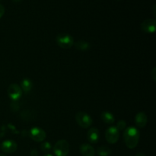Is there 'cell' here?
Returning <instances> with one entry per match:
<instances>
[{"mask_svg":"<svg viewBox=\"0 0 156 156\" xmlns=\"http://www.w3.org/2000/svg\"><path fill=\"white\" fill-rule=\"evenodd\" d=\"M140 131L135 126H129L124 129L123 138L126 146L129 149H134L138 145L140 141Z\"/></svg>","mask_w":156,"mask_h":156,"instance_id":"cell-1","label":"cell"},{"mask_svg":"<svg viewBox=\"0 0 156 156\" xmlns=\"http://www.w3.org/2000/svg\"><path fill=\"white\" fill-rule=\"evenodd\" d=\"M56 42L59 47L62 49H69L74 45V39L70 34L61 33L56 36Z\"/></svg>","mask_w":156,"mask_h":156,"instance_id":"cell-2","label":"cell"},{"mask_svg":"<svg viewBox=\"0 0 156 156\" xmlns=\"http://www.w3.org/2000/svg\"><path fill=\"white\" fill-rule=\"evenodd\" d=\"M69 144L66 140H59L53 146V153L56 156H67L69 152Z\"/></svg>","mask_w":156,"mask_h":156,"instance_id":"cell-3","label":"cell"},{"mask_svg":"<svg viewBox=\"0 0 156 156\" xmlns=\"http://www.w3.org/2000/svg\"><path fill=\"white\" fill-rule=\"evenodd\" d=\"M76 120L79 126L84 129L89 128L93 123L91 116L83 111H79L76 114Z\"/></svg>","mask_w":156,"mask_h":156,"instance_id":"cell-4","label":"cell"},{"mask_svg":"<svg viewBox=\"0 0 156 156\" xmlns=\"http://www.w3.org/2000/svg\"><path fill=\"white\" fill-rule=\"evenodd\" d=\"M120 137V131L116 126H111L107 129L105 133V138L110 144H114L117 143Z\"/></svg>","mask_w":156,"mask_h":156,"instance_id":"cell-5","label":"cell"},{"mask_svg":"<svg viewBox=\"0 0 156 156\" xmlns=\"http://www.w3.org/2000/svg\"><path fill=\"white\" fill-rule=\"evenodd\" d=\"M29 136H30V139L33 140L34 141L37 142V143H41L43 142L47 137V133L45 131L41 128L35 126V127L31 128L29 131Z\"/></svg>","mask_w":156,"mask_h":156,"instance_id":"cell-6","label":"cell"},{"mask_svg":"<svg viewBox=\"0 0 156 156\" xmlns=\"http://www.w3.org/2000/svg\"><path fill=\"white\" fill-rule=\"evenodd\" d=\"M8 95L12 101H18L22 95V90L17 84H12L8 88Z\"/></svg>","mask_w":156,"mask_h":156,"instance_id":"cell-7","label":"cell"},{"mask_svg":"<svg viewBox=\"0 0 156 156\" xmlns=\"http://www.w3.org/2000/svg\"><path fill=\"white\" fill-rule=\"evenodd\" d=\"M141 29L146 33L152 34L155 32L156 21L154 18H149L143 21L141 24Z\"/></svg>","mask_w":156,"mask_h":156,"instance_id":"cell-8","label":"cell"},{"mask_svg":"<svg viewBox=\"0 0 156 156\" xmlns=\"http://www.w3.org/2000/svg\"><path fill=\"white\" fill-rule=\"evenodd\" d=\"M17 149H18V145L13 140H5L1 144V149L5 153H14L16 152Z\"/></svg>","mask_w":156,"mask_h":156,"instance_id":"cell-9","label":"cell"},{"mask_svg":"<svg viewBox=\"0 0 156 156\" xmlns=\"http://www.w3.org/2000/svg\"><path fill=\"white\" fill-rule=\"evenodd\" d=\"M88 141L91 143H97L100 139V132L98 129L96 127L90 128L89 130L88 131Z\"/></svg>","mask_w":156,"mask_h":156,"instance_id":"cell-10","label":"cell"},{"mask_svg":"<svg viewBox=\"0 0 156 156\" xmlns=\"http://www.w3.org/2000/svg\"><path fill=\"white\" fill-rule=\"evenodd\" d=\"M135 122L136 126L140 128H143L146 126L147 124L148 118L146 116V113L144 112H140L136 115L135 117Z\"/></svg>","mask_w":156,"mask_h":156,"instance_id":"cell-11","label":"cell"},{"mask_svg":"<svg viewBox=\"0 0 156 156\" xmlns=\"http://www.w3.org/2000/svg\"><path fill=\"white\" fill-rule=\"evenodd\" d=\"M80 152L83 156H94L95 155V150L91 145L88 143L82 144L80 146Z\"/></svg>","mask_w":156,"mask_h":156,"instance_id":"cell-12","label":"cell"},{"mask_svg":"<svg viewBox=\"0 0 156 156\" xmlns=\"http://www.w3.org/2000/svg\"><path fill=\"white\" fill-rule=\"evenodd\" d=\"M21 88L24 93H29L33 88V82L28 78H24L21 82Z\"/></svg>","mask_w":156,"mask_h":156,"instance_id":"cell-13","label":"cell"},{"mask_svg":"<svg viewBox=\"0 0 156 156\" xmlns=\"http://www.w3.org/2000/svg\"><path fill=\"white\" fill-rule=\"evenodd\" d=\"M101 118L103 120L104 123H107V124H113L115 122V117L113 115L112 113L109 112V111L102 112Z\"/></svg>","mask_w":156,"mask_h":156,"instance_id":"cell-14","label":"cell"},{"mask_svg":"<svg viewBox=\"0 0 156 156\" xmlns=\"http://www.w3.org/2000/svg\"><path fill=\"white\" fill-rule=\"evenodd\" d=\"M74 46L77 50L81 51H87L91 48V44L88 41L84 40H79L77 42L74 43Z\"/></svg>","mask_w":156,"mask_h":156,"instance_id":"cell-15","label":"cell"},{"mask_svg":"<svg viewBox=\"0 0 156 156\" xmlns=\"http://www.w3.org/2000/svg\"><path fill=\"white\" fill-rule=\"evenodd\" d=\"M111 153L112 150L108 146H101L97 149V154L99 156H109Z\"/></svg>","mask_w":156,"mask_h":156,"instance_id":"cell-16","label":"cell"},{"mask_svg":"<svg viewBox=\"0 0 156 156\" xmlns=\"http://www.w3.org/2000/svg\"><path fill=\"white\" fill-rule=\"evenodd\" d=\"M41 149L43 152L44 153H47V152H50L52 149V146L49 142H44L41 145Z\"/></svg>","mask_w":156,"mask_h":156,"instance_id":"cell-17","label":"cell"},{"mask_svg":"<svg viewBox=\"0 0 156 156\" xmlns=\"http://www.w3.org/2000/svg\"><path fill=\"white\" fill-rule=\"evenodd\" d=\"M116 127L118 129L119 131L124 130V129L126 128V123L124 121V120H119V121L117 122Z\"/></svg>","mask_w":156,"mask_h":156,"instance_id":"cell-18","label":"cell"},{"mask_svg":"<svg viewBox=\"0 0 156 156\" xmlns=\"http://www.w3.org/2000/svg\"><path fill=\"white\" fill-rule=\"evenodd\" d=\"M151 77H152V79L155 82L156 81V68L155 67H154V68L152 69V73H151Z\"/></svg>","mask_w":156,"mask_h":156,"instance_id":"cell-19","label":"cell"},{"mask_svg":"<svg viewBox=\"0 0 156 156\" xmlns=\"http://www.w3.org/2000/svg\"><path fill=\"white\" fill-rule=\"evenodd\" d=\"M5 14V8L2 5L0 4V18L4 15Z\"/></svg>","mask_w":156,"mask_h":156,"instance_id":"cell-20","label":"cell"},{"mask_svg":"<svg viewBox=\"0 0 156 156\" xmlns=\"http://www.w3.org/2000/svg\"><path fill=\"white\" fill-rule=\"evenodd\" d=\"M30 156H38V152L36 149H32L30 152Z\"/></svg>","mask_w":156,"mask_h":156,"instance_id":"cell-21","label":"cell"},{"mask_svg":"<svg viewBox=\"0 0 156 156\" xmlns=\"http://www.w3.org/2000/svg\"><path fill=\"white\" fill-rule=\"evenodd\" d=\"M136 156H146L144 153H143V152H138V153L136 155Z\"/></svg>","mask_w":156,"mask_h":156,"instance_id":"cell-22","label":"cell"},{"mask_svg":"<svg viewBox=\"0 0 156 156\" xmlns=\"http://www.w3.org/2000/svg\"><path fill=\"white\" fill-rule=\"evenodd\" d=\"M155 5H154V6H153V15H154V17H155V15H156V13H155Z\"/></svg>","mask_w":156,"mask_h":156,"instance_id":"cell-23","label":"cell"},{"mask_svg":"<svg viewBox=\"0 0 156 156\" xmlns=\"http://www.w3.org/2000/svg\"><path fill=\"white\" fill-rule=\"evenodd\" d=\"M44 156H53V155H51V154L47 153V154H46V155H44Z\"/></svg>","mask_w":156,"mask_h":156,"instance_id":"cell-24","label":"cell"},{"mask_svg":"<svg viewBox=\"0 0 156 156\" xmlns=\"http://www.w3.org/2000/svg\"><path fill=\"white\" fill-rule=\"evenodd\" d=\"M13 2H20L21 0H12Z\"/></svg>","mask_w":156,"mask_h":156,"instance_id":"cell-25","label":"cell"},{"mask_svg":"<svg viewBox=\"0 0 156 156\" xmlns=\"http://www.w3.org/2000/svg\"><path fill=\"white\" fill-rule=\"evenodd\" d=\"M0 156H6L5 155H3V154H0Z\"/></svg>","mask_w":156,"mask_h":156,"instance_id":"cell-26","label":"cell"}]
</instances>
